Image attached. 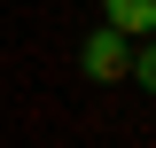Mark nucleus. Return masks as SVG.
<instances>
[{"mask_svg": "<svg viewBox=\"0 0 156 148\" xmlns=\"http://www.w3.org/2000/svg\"><path fill=\"white\" fill-rule=\"evenodd\" d=\"M101 8H109V31H125V39L156 31V0H101Z\"/></svg>", "mask_w": 156, "mask_h": 148, "instance_id": "2", "label": "nucleus"}, {"mask_svg": "<svg viewBox=\"0 0 156 148\" xmlns=\"http://www.w3.org/2000/svg\"><path fill=\"white\" fill-rule=\"evenodd\" d=\"M133 70H140V86L156 93V39H148V47H140V55H133Z\"/></svg>", "mask_w": 156, "mask_h": 148, "instance_id": "3", "label": "nucleus"}, {"mask_svg": "<svg viewBox=\"0 0 156 148\" xmlns=\"http://www.w3.org/2000/svg\"><path fill=\"white\" fill-rule=\"evenodd\" d=\"M78 62H86V78H101V86H109V78H125V70H133V39H125V31H94Z\"/></svg>", "mask_w": 156, "mask_h": 148, "instance_id": "1", "label": "nucleus"}]
</instances>
